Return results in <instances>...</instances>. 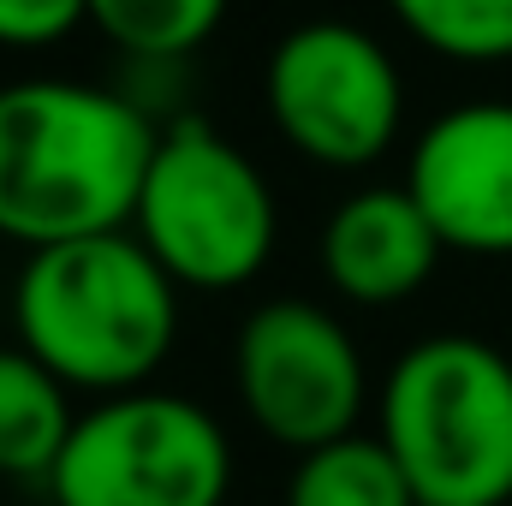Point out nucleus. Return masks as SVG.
<instances>
[{
  "label": "nucleus",
  "mask_w": 512,
  "mask_h": 506,
  "mask_svg": "<svg viewBox=\"0 0 512 506\" xmlns=\"http://www.w3.org/2000/svg\"><path fill=\"white\" fill-rule=\"evenodd\" d=\"M262 102L286 149L328 173L382 161L405 120V84L393 54L346 18L292 24L268 54Z\"/></svg>",
  "instance_id": "obj_6"
},
{
  "label": "nucleus",
  "mask_w": 512,
  "mask_h": 506,
  "mask_svg": "<svg viewBox=\"0 0 512 506\" xmlns=\"http://www.w3.org/2000/svg\"><path fill=\"white\" fill-rule=\"evenodd\" d=\"M233 0H90V24L143 66H173L197 54Z\"/></svg>",
  "instance_id": "obj_12"
},
{
  "label": "nucleus",
  "mask_w": 512,
  "mask_h": 506,
  "mask_svg": "<svg viewBox=\"0 0 512 506\" xmlns=\"http://www.w3.org/2000/svg\"><path fill=\"white\" fill-rule=\"evenodd\" d=\"M161 126L143 102L78 78L0 84V239L24 251L126 233Z\"/></svg>",
  "instance_id": "obj_1"
},
{
  "label": "nucleus",
  "mask_w": 512,
  "mask_h": 506,
  "mask_svg": "<svg viewBox=\"0 0 512 506\" xmlns=\"http://www.w3.org/2000/svg\"><path fill=\"white\" fill-rule=\"evenodd\" d=\"M387 12L441 60L495 66L512 60V0H382Z\"/></svg>",
  "instance_id": "obj_13"
},
{
  "label": "nucleus",
  "mask_w": 512,
  "mask_h": 506,
  "mask_svg": "<svg viewBox=\"0 0 512 506\" xmlns=\"http://www.w3.org/2000/svg\"><path fill=\"white\" fill-rule=\"evenodd\" d=\"M18 346L72 393H137L179 340V280L137 233H96L30 251L12 286Z\"/></svg>",
  "instance_id": "obj_2"
},
{
  "label": "nucleus",
  "mask_w": 512,
  "mask_h": 506,
  "mask_svg": "<svg viewBox=\"0 0 512 506\" xmlns=\"http://www.w3.org/2000/svg\"><path fill=\"white\" fill-rule=\"evenodd\" d=\"M441 233L405 185H364L334 203L322 227V274L346 304L387 310L405 304L441 262Z\"/></svg>",
  "instance_id": "obj_9"
},
{
  "label": "nucleus",
  "mask_w": 512,
  "mask_h": 506,
  "mask_svg": "<svg viewBox=\"0 0 512 506\" xmlns=\"http://www.w3.org/2000/svg\"><path fill=\"white\" fill-rule=\"evenodd\" d=\"M405 191L459 256H512V102H459L417 131Z\"/></svg>",
  "instance_id": "obj_8"
},
{
  "label": "nucleus",
  "mask_w": 512,
  "mask_h": 506,
  "mask_svg": "<svg viewBox=\"0 0 512 506\" xmlns=\"http://www.w3.org/2000/svg\"><path fill=\"white\" fill-rule=\"evenodd\" d=\"M286 506H417L399 459L387 453L382 435H340L328 447L298 453L292 483H286Z\"/></svg>",
  "instance_id": "obj_11"
},
{
  "label": "nucleus",
  "mask_w": 512,
  "mask_h": 506,
  "mask_svg": "<svg viewBox=\"0 0 512 506\" xmlns=\"http://www.w3.org/2000/svg\"><path fill=\"white\" fill-rule=\"evenodd\" d=\"M233 387L245 417L286 453L352 435L370 405V370L352 328L310 298H268L239 322Z\"/></svg>",
  "instance_id": "obj_7"
},
{
  "label": "nucleus",
  "mask_w": 512,
  "mask_h": 506,
  "mask_svg": "<svg viewBox=\"0 0 512 506\" xmlns=\"http://www.w3.org/2000/svg\"><path fill=\"white\" fill-rule=\"evenodd\" d=\"M233 441L185 393H114L78 411L48 477L54 506H227Z\"/></svg>",
  "instance_id": "obj_5"
},
{
  "label": "nucleus",
  "mask_w": 512,
  "mask_h": 506,
  "mask_svg": "<svg viewBox=\"0 0 512 506\" xmlns=\"http://www.w3.org/2000/svg\"><path fill=\"white\" fill-rule=\"evenodd\" d=\"M376 435L417 506L512 501V358L477 334H429L393 358Z\"/></svg>",
  "instance_id": "obj_3"
},
{
  "label": "nucleus",
  "mask_w": 512,
  "mask_h": 506,
  "mask_svg": "<svg viewBox=\"0 0 512 506\" xmlns=\"http://www.w3.org/2000/svg\"><path fill=\"white\" fill-rule=\"evenodd\" d=\"M90 24V0H0V48L36 54Z\"/></svg>",
  "instance_id": "obj_14"
},
{
  "label": "nucleus",
  "mask_w": 512,
  "mask_h": 506,
  "mask_svg": "<svg viewBox=\"0 0 512 506\" xmlns=\"http://www.w3.org/2000/svg\"><path fill=\"white\" fill-rule=\"evenodd\" d=\"M131 233L179 286L239 292L268 268L280 239V209L256 161L209 120L161 126L155 161L143 173Z\"/></svg>",
  "instance_id": "obj_4"
},
{
  "label": "nucleus",
  "mask_w": 512,
  "mask_h": 506,
  "mask_svg": "<svg viewBox=\"0 0 512 506\" xmlns=\"http://www.w3.org/2000/svg\"><path fill=\"white\" fill-rule=\"evenodd\" d=\"M72 387L24 346H0V477L48 483L72 441Z\"/></svg>",
  "instance_id": "obj_10"
}]
</instances>
